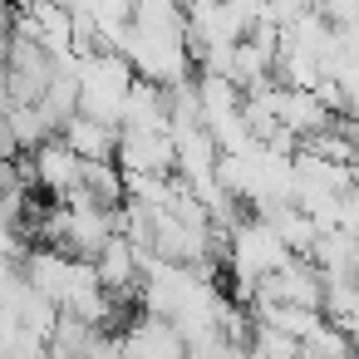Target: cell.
I'll list each match as a JSON object with an SVG mask.
<instances>
[{
	"label": "cell",
	"mask_w": 359,
	"mask_h": 359,
	"mask_svg": "<svg viewBox=\"0 0 359 359\" xmlns=\"http://www.w3.org/2000/svg\"><path fill=\"white\" fill-rule=\"evenodd\" d=\"M251 305H285V310H315V315H325V276L315 271V261L295 256L290 266H280L276 276H266L256 285Z\"/></svg>",
	"instance_id": "7a4b0ae2"
},
{
	"label": "cell",
	"mask_w": 359,
	"mask_h": 359,
	"mask_svg": "<svg viewBox=\"0 0 359 359\" xmlns=\"http://www.w3.org/2000/svg\"><path fill=\"white\" fill-rule=\"evenodd\" d=\"M118 168L123 177H177V148L172 133H128L118 138Z\"/></svg>",
	"instance_id": "3957f363"
},
{
	"label": "cell",
	"mask_w": 359,
	"mask_h": 359,
	"mask_svg": "<svg viewBox=\"0 0 359 359\" xmlns=\"http://www.w3.org/2000/svg\"><path fill=\"white\" fill-rule=\"evenodd\" d=\"M118 138H123V128L99 123V118H84V114L60 133V143H65L79 163H118Z\"/></svg>",
	"instance_id": "5b68a950"
},
{
	"label": "cell",
	"mask_w": 359,
	"mask_h": 359,
	"mask_svg": "<svg viewBox=\"0 0 359 359\" xmlns=\"http://www.w3.org/2000/svg\"><path fill=\"white\" fill-rule=\"evenodd\" d=\"M138 74L123 55H94L84 60V84H79V114L84 118H99V123H114L123 128V109H128V94H133Z\"/></svg>",
	"instance_id": "6da1fadb"
},
{
	"label": "cell",
	"mask_w": 359,
	"mask_h": 359,
	"mask_svg": "<svg viewBox=\"0 0 359 359\" xmlns=\"http://www.w3.org/2000/svg\"><path fill=\"white\" fill-rule=\"evenodd\" d=\"M339 128H344V138L354 148V168H359V118H339Z\"/></svg>",
	"instance_id": "52a82bcc"
},
{
	"label": "cell",
	"mask_w": 359,
	"mask_h": 359,
	"mask_svg": "<svg viewBox=\"0 0 359 359\" xmlns=\"http://www.w3.org/2000/svg\"><path fill=\"white\" fill-rule=\"evenodd\" d=\"M30 163H35V192H45V202H69V197L79 192L84 163H79L60 138H50L40 153H30Z\"/></svg>",
	"instance_id": "277c9868"
},
{
	"label": "cell",
	"mask_w": 359,
	"mask_h": 359,
	"mask_svg": "<svg viewBox=\"0 0 359 359\" xmlns=\"http://www.w3.org/2000/svg\"><path fill=\"white\" fill-rule=\"evenodd\" d=\"M6 128H11L15 153H40L50 138H60V133L50 128V118H45L40 104H15V109H6Z\"/></svg>",
	"instance_id": "8992f818"
}]
</instances>
